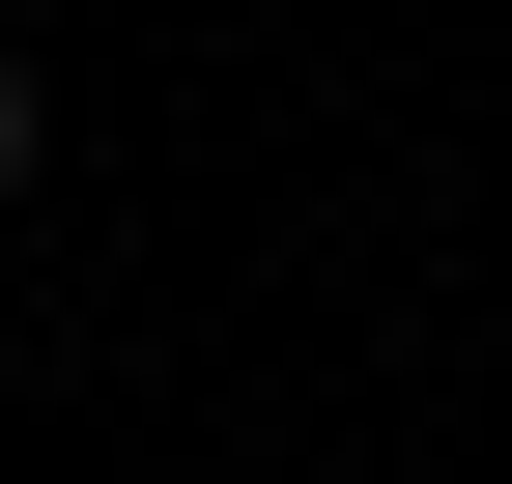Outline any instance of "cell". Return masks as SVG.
<instances>
[{"mask_svg": "<svg viewBox=\"0 0 512 484\" xmlns=\"http://www.w3.org/2000/svg\"><path fill=\"white\" fill-rule=\"evenodd\" d=\"M29 143H57V114H29V57H0V200H29Z\"/></svg>", "mask_w": 512, "mask_h": 484, "instance_id": "6da1fadb", "label": "cell"}]
</instances>
